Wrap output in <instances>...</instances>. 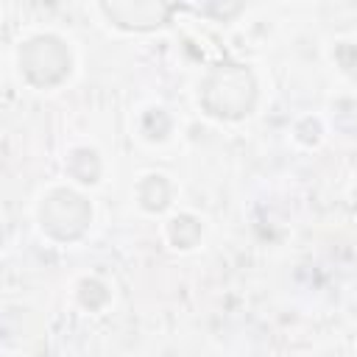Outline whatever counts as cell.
Segmentation results:
<instances>
[{
    "mask_svg": "<svg viewBox=\"0 0 357 357\" xmlns=\"http://www.w3.org/2000/svg\"><path fill=\"white\" fill-rule=\"evenodd\" d=\"M204 103L212 114L220 117H240L254 103V81L251 73L243 67H220L204 84Z\"/></svg>",
    "mask_w": 357,
    "mask_h": 357,
    "instance_id": "obj_1",
    "label": "cell"
},
{
    "mask_svg": "<svg viewBox=\"0 0 357 357\" xmlns=\"http://www.w3.org/2000/svg\"><path fill=\"white\" fill-rule=\"evenodd\" d=\"M86 223H89V206L84 204L81 195L70 190H56L42 204V226L59 240L78 237Z\"/></svg>",
    "mask_w": 357,
    "mask_h": 357,
    "instance_id": "obj_2",
    "label": "cell"
},
{
    "mask_svg": "<svg viewBox=\"0 0 357 357\" xmlns=\"http://www.w3.org/2000/svg\"><path fill=\"white\" fill-rule=\"evenodd\" d=\"M22 70L25 75L39 84L42 81V64H47V75H50V84H56L67 70H70V53L64 50V45L56 39V36H36L31 39L25 47H22Z\"/></svg>",
    "mask_w": 357,
    "mask_h": 357,
    "instance_id": "obj_3",
    "label": "cell"
},
{
    "mask_svg": "<svg viewBox=\"0 0 357 357\" xmlns=\"http://www.w3.org/2000/svg\"><path fill=\"white\" fill-rule=\"evenodd\" d=\"M139 198H142L145 209H153V212L165 209V204H167V184L162 181V176H148L142 181V187H139Z\"/></svg>",
    "mask_w": 357,
    "mask_h": 357,
    "instance_id": "obj_4",
    "label": "cell"
},
{
    "mask_svg": "<svg viewBox=\"0 0 357 357\" xmlns=\"http://www.w3.org/2000/svg\"><path fill=\"white\" fill-rule=\"evenodd\" d=\"M198 234H201V226H198L192 218L181 215V218L170 220V240H173L176 245H181V248H190V245L198 240Z\"/></svg>",
    "mask_w": 357,
    "mask_h": 357,
    "instance_id": "obj_5",
    "label": "cell"
}]
</instances>
